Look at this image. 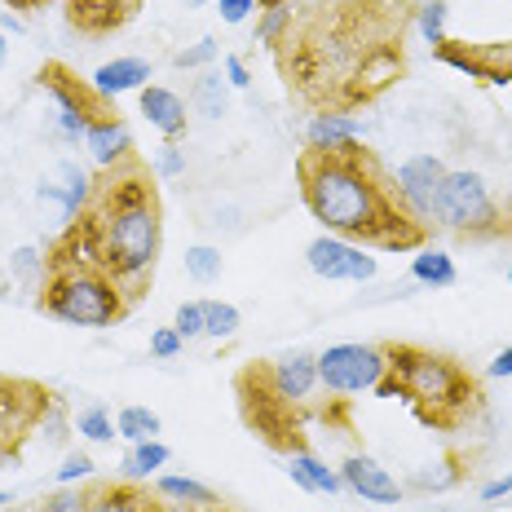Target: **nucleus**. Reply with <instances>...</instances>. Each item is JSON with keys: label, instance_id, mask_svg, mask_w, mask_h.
<instances>
[{"label": "nucleus", "instance_id": "obj_15", "mask_svg": "<svg viewBox=\"0 0 512 512\" xmlns=\"http://www.w3.org/2000/svg\"><path fill=\"white\" fill-rule=\"evenodd\" d=\"M265 376H270L274 393H279L283 402L309 407V398H314V389H318V358H309V354L274 358V362H265Z\"/></svg>", "mask_w": 512, "mask_h": 512}, {"label": "nucleus", "instance_id": "obj_7", "mask_svg": "<svg viewBox=\"0 0 512 512\" xmlns=\"http://www.w3.org/2000/svg\"><path fill=\"white\" fill-rule=\"evenodd\" d=\"M437 226L455 230L460 239H473V243L508 239L504 208L495 204L486 177L468 173V168H446L442 190H437Z\"/></svg>", "mask_w": 512, "mask_h": 512}, {"label": "nucleus", "instance_id": "obj_5", "mask_svg": "<svg viewBox=\"0 0 512 512\" xmlns=\"http://www.w3.org/2000/svg\"><path fill=\"white\" fill-rule=\"evenodd\" d=\"M40 309L58 323L71 327H115L133 309L124 296V287L93 261L89 243L76 221H67V230L53 239L45 252V274H40Z\"/></svg>", "mask_w": 512, "mask_h": 512}, {"label": "nucleus", "instance_id": "obj_24", "mask_svg": "<svg viewBox=\"0 0 512 512\" xmlns=\"http://www.w3.org/2000/svg\"><path fill=\"white\" fill-rule=\"evenodd\" d=\"M195 106L208 120H221V115L230 111V80L221 76V71H204V76L195 80Z\"/></svg>", "mask_w": 512, "mask_h": 512}, {"label": "nucleus", "instance_id": "obj_4", "mask_svg": "<svg viewBox=\"0 0 512 512\" xmlns=\"http://www.w3.org/2000/svg\"><path fill=\"white\" fill-rule=\"evenodd\" d=\"M384 349V380L376 384L380 398H398L415 411V420L437 433H460L482 411V380L464 367L460 358L437 354V349L411 345V340H389Z\"/></svg>", "mask_w": 512, "mask_h": 512}, {"label": "nucleus", "instance_id": "obj_33", "mask_svg": "<svg viewBox=\"0 0 512 512\" xmlns=\"http://www.w3.org/2000/svg\"><path fill=\"white\" fill-rule=\"evenodd\" d=\"M181 345H186V340H181L177 327H159V332H151V354L155 358H177Z\"/></svg>", "mask_w": 512, "mask_h": 512}, {"label": "nucleus", "instance_id": "obj_13", "mask_svg": "<svg viewBox=\"0 0 512 512\" xmlns=\"http://www.w3.org/2000/svg\"><path fill=\"white\" fill-rule=\"evenodd\" d=\"M142 0H67V23L80 31V36H111L120 31L128 18H137Z\"/></svg>", "mask_w": 512, "mask_h": 512}, {"label": "nucleus", "instance_id": "obj_3", "mask_svg": "<svg viewBox=\"0 0 512 512\" xmlns=\"http://www.w3.org/2000/svg\"><path fill=\"white\" fill-rule=\"evenodd\" d=\"M76 226L93 261L124 287L128 301H142L164 248V204H159L155 168H146L137 155L102 168Z\"/></svg>", "mask_w": 512, "mask_h": 512}, {"label": "nucleus", "instance_id": "obj_42", "mask_svg": "<svg viewBox=\"0 0 512 512\" xmlns=\"http://www.w3.org/2000/svg\"><path fill=\"white\" fill-rule=\"evenodd\" d=\"M9 5H14V9H40L45 0H9Z\"/></svg>", "mask_w": 512, "mask_h": 512}, {"label": "nucleus", "instance_id": "obj_34", "mask_svg": "<svg viewBox=\"0 0 512 512\" xmlns=\"http://www.w3.org/2000/svg\"><path fill=\"white\" fill-rule=\"evenodd\" d=\"M84 477H93V460H89V455H67V464L58 468V486L84 482Z\"/></svg>", "mask_w": 512, "mask_h": 512}, {"label": "nucleus", "instance_id": "obj_22", "mask_svg": "<svg viewBox=\"0 0 512 512\" xmlns=\"http://www.w3.org/2000/svg\"><path fill=\"white\" fill-rule=\"evenodd\" d=\"M411 279L420 287H455V261L442 248H420V256L411 261Z\"/></svg>", "mask_w": 512, "mask_h": 512}, {"label": "nucleus", "instance_id": "obj_19", "mask_svg": "<svg viewBox=\"0 0 512 512\" xmlns=\"http://www.w3.org/2000/svg\"><path fill=\"white\" fill-rule=\"evenodd\" d=\"M283 464H287V477H292L301 490H309V495H340V490H345L340 473H336V468H327L314 451L283 455Z\"/></svg>", "mask_w": 512, "mask_h": 512}, {"label": "nucleus", "instance_id": "obj_10", "mask_svg": "<svg viewBox=\"0 0 512 512\" xmlns=\"http://www.w3.org/2000/svg\"><path fill=\"white\" fill-rule=\"evenodd\" d=\"M305 261L318 279H332V283H371L376 279V256L358 243L340 239V234H318L314 243L305 248Z\"/></svg>", "mask_w": 512, "mask_h": 512}, {"label": "nucleus", "instance_id": "obj_40", "mask_svg": "<svg viewBox=\"0 0 512 512\" xmlns=\"http://www.w3.org/2000/svg\"><path fill=\"white\" fill-rule=\"evenodd\" d=\"M177 512H234V508L221 499V504H212V508H177Z\"/></svg>", "mask_w": 512, "mask_h": 512}, {"label": "nucleus", "instance_id": "obj_9", "mask_svg": "<svg viewBox=\"0 0 512 512\" xmlns=\"http://www.w3.org/2000/svg\"><path fill=\"white\" fill-rule=\"evenodd\" d=\"M389 371L380 345H332L318 354V384L327 393H362L376 389Z\"/></svg>", "mask_w": 512, "mask_h": 512}, {"label": "nucleus", "instance_id": "obj_12", "mask_svg": "<svg viewBox=\"0 0 512 512\" xmlns=\"http://www.w3.org/2000/svg\"><path fill=\"white\" fill-rule=\"evenodd\" d=\"M340 482L367 499V504H402V495H407V486L398 477H389V468H380L371 455H349L340 464Z\"/></svg>", "mask_w": 512, "mask_h": 512}, {"label": "nucleus", "instance_id": "obj_32", "mask_svg": "<svg viewBox=\"0 0 512 512\" xmlns=\"http://www.w3.org/2000/svg\"><path fill=\"white\" fill-rule=\"evenodd\" d=\"M155 177H181L186 173V155L177 151V142H168V146H159V155H155Z\"/></svg>", "mask_w": 512, "mask_h": 512}, {"label": "nucleus", "instance_id": "obj_14", "mask_svg": "<svg viewBox=\"0 0 512 512\" xmlns=\"http://www.w3.org/2000/svg\"><path fill=\"white\" fill-rule=\"evenodd\" d=\"M84 512H177V504L159 499L151 486L142 482H98L89 486V508Z\"/></svg>", "mask_w": 512, "mask_h": 512}, {"label": "nucleus", "instance_id": "obj_46", "mask_svg": "<svg viewBox=\"0 0 512 512\" xmlns=\"http://www.w3.org/2000/svg\"><path fill=\"white\" fill-rule=\"evenodd\" d=\"M508 283H512V261H508Z\"/></svg>", "mask_w": 512, "mask_h": 512}, {"label": "nucleus", "instance_id": "obj_1", "mask_svg": "<svg viewBox=\"0 0 512 512\" xmlns=\"http://www.w3.org/2000/svg\"><path fill=\"white\" fill-rule=\"evenodd\" d=\"M411 23V0H296L274 62L301 106L349 115L402 80Z\"/></svg>", "mask_w": 512, "mask_h": 512}, {"label": "nucleus", "instance_id": "obj_8", "mask_svg": "<svg viewBox=\"0 0 512 512\" xmlns=\"http://www.w3.org/2000/svg\"><path fill=\"white\" fill-rule=\"evenodd\" d=\"M36 80L53 98V106H58V128L67 142H80L106 115H120V111H111V98H102V93L93 89V80H80L67 62H45Z\"/></svg>", "mask_w": 512, "mask_h": 512}, {"label": "nucleus", "instance_id": "obj_41", "mask_svg": "<svg viewBox=\"0 0 512 512\" xmlns=\"http://www.w3.org/2000/svg\"><path fill=\"white\" fill-rule=\"evenodd\" d=\"M279 5H296V0H256V9H279Z\"/></svg>", "mask_w": 512, "mask_h": 512}, {"label": "nucleus", "instance_id": "obj_25", "mask_svg": "<svg viewBox=\"0 0 512 512\" xmlns=\"http://www.w3.org/2000/svg\"><path fill=\"white\" fill-rule=\"evenodd\" d=\"M159 429H164V420H159L151 407H124L120 415H115V433H120L128 446L151 442V437H159Z\"/></svg>", "mask_w": 512, "mask_h": 512}, {"label": "nucleus", "instance_id": "obj_35", "mask_svg": "<svg viewBox=\"0 0 512 512\" xmlns=\"http://www.w3.org/2000/svg\"><path fill=\"white\" fill-rule=\"evenodd\" d=\"M256 9V0H217V14H221V23H230V27H239L243 18H248Z\"/></svg>", "mask_w": 512, "mask_h": 512}, {"label": "nucleus", "instance_id": "obj_20", "mask_svg": "<svg viewBox=\"0 0 512 512\" xmlns=\"http://www.w3.org/2000/svg\"><path fill=\"white\" fill-rule=\"evenodd\" d=\"M358 120L354 115H309L305 124V146H314V151H340V146L358 142Z\"/></svg>", "mask_w": 512, "mask_h": 512}, {"label": "nucleus", "instance_id": "obj_27", "mask_svg": "<svg viewBox=\"0 0 512 512\" xmlns=\"http://www.w3.org/2000/svg\"><path fill=\"white\" fill-rule=\"evenodd\" d=\"M239 309L230 301H204V336H217V340H230L239 332Z\"/></svg>", "mask_w": 512, "mask_h": 512}, {"label": "nucleus", "instance_id": "obj_44", "mask_svg": "<svg viewBox=\"0 0 512 512\" xmlns=\"http://www.w3.org/2000/svg\"><path fill=\"white\" fill-rule=\"evenodd\" d=\"M5 58H9V40L0 36V67H5Z\"/></svg>", "mask_w": 512, "mask_h": 512}, {"label": "nucleus", "instance_id": "obj_23", "mask_svg": "<svg viewBox=\"0 0 512 512\" xmlns=\"http://www.w3.org/2000/svg\"><path fill=\"white\" fill-rule=\"evenodd\" d=\"M168 464V446L151 437V442H133V451L124 455V477L128 482H151L159 477V468Z\"/></svg>", "mask_w": 512, "mask_h": 512}, {"label": "nucleus", "instance_id": "obj_16", "mask_svg": "<svg viewBox=\"0 0 512 512\" xmlns=\"http://www.w3.org/2000/svg\"><path fill=\"white\" fill-rule=\"evenodd\" d=\"M137 102H142L146 124H151L164 142L186 137V120H190V115H186V102H181L173 89H164V84H146V89L137 93Z\"/></svg>", "mask_w": 512, "mask_h": 512}, {"label": "nucleus", "instance_id": "obj_30", "mask_svg": "<svg viewBox=\"0 0 512 512\" xmlns=\"http://www.w3.org/2000/svg\"><path fill=\"white\" fill-rule=\"evenodd\" d=\"M173 327L181 332V340H195V336H204V301H186V305H177Z\"/></svg>", "mask_w": 512, "mask_h": 512}, {"label": "nucleus", "instance_id": "obj_39", "mask_svg": "<svg viewBox=\"0 0 512 512\" xmlns=\"http://www.w3.org/2000/svg\"><path fill=\"white\" fill-rule=\"evenodd\" d=\"M504 495H512V477H499V482L482 486V499H486V504H490V499H504Z\"/></svg>", "mask_w": 512, "mask_h": 512}, {"label": "nucleus", "instance_id": "obj_36", "mask_svg": "<svg viewBox=\"0 0 512 512\" xmlns=\"http://www.w3.org/2000/svg\"><path fill=\"white\" fill-rule=\"evenodd\" d=\"M14 270L23 274V279H36V274H45V256H36V248H18L14 252Z\"/></svg>", "mask_w": 512, "mask_h": 512}, {"label": "nucleus", "instance_id": "obj_47", "mask_svg": "<svg viewBox=\"0 0 512 512\" xmlns=\"http://www.w3.org/2000/svg\"><path fill=\"white\" fill-rule=\"evenodd\" d=\"M345 512H349V508H345Z\"/></svg>", "mask_w": 512, "mask_h": 512}, {"label": "nucleus", "instance_id": "obj_43", "mask_svg": "<svg viewBox=\"0 0 512 512\" xmlns=\"http://www.w3.org/2000/svg\"><path fill=\"white\" fill-rule=\"evenodd\" d=\"M9 504H18V499L9 495V490H0V508H9Z\"/></svg>", "mask_w": 512, "mask_h": 512}, {"label": "nucleus", "instance_id": "obj_17", "mask_svg": "<svg viewBox=\"0 0 512 512\" xmlns=\"http://www.w3.org/2000/svg\"><path fill=\"white\" fill-rule=\"evenodd\" d=\"M146 80H151V62L146 58H115V62H102L93 71V89L102 98H120V93H142Z\"/></svg>", "mask_w": 512, "mask_h": 512}, {"label": "nucleus", "instance_id": "obj_2", "mask_svg": "<svg viewBox=\"0 0 512 512\" xmlns=\"http://www.w3.org/2000/svg\"><path fill=\"white\" fill-rule=\"evenodd\" d=\"M296 181L309 217L323 221L327 234L376 252H420L429 248V226L411 217L402 204L393 173L376 159V151L349 142L340 151L296 155Z\"/></svg>", "mask_w": 512, "mask_h": 512}, {"label": "nucleus", "instance_id": "obj_29", "mask_svg": "<svg viewBox=\"0 0 512 512\" xmlns=\"http://www.w3.org/2000/svg\"><path fill=\"white\" fill-rule=\"evenodd\" d=\"M186 274H190L195 283L221 279V252H217V248H208V243H195V248L186 252Z\"/></svg>", "mask_w": 512, "mask_h": 512}, {"label": "nucleus", "instance_id": "obj_28", "mask_svg": "<svg viewBox=\"0 0 512 512\" xmlns=\"http://www.w3.org/2000/svg\"><path fill=\"white\" fill-rule=\"evenodd\" d=\"M446 14H451L446 0H420V5H415V23H420L429 45H442L446 40Z\"/></svg>", "mask_w": 512, "mask_h": 512}, {"label": "nucleus", "instance_id": "obj_38", "mask_svg": "<svg viewBox=\"0 0 512 512\" xmlns=\"http://www.w3.org/2000/svg\"><path fill=\"white\" fill-rule=\"evenodd\" d=\"M486 376H495V380H512V345H508V349H499V354L490 358Z\"/></svg>", "mask_w": 512, "mask_h": 512}, {"label": "nucleus", "instance_id": "obj_31", "mask_svg": "<svg viewBox=\"0 0 512 512\" xmlns=\"http://www.w3.org/2000/svg\"><path fill=\"white\" fill-rule=\"evenodd\" d=\"M212 58H217V40L204 36V40H199V45H190V49L173 53V67H181V71H190V67H208Z\"/></svg>", "mask_w": 512, "mask_h": 512}, {"label": "nucleus", "instance_id": "obj_45", "mask_svg": "<svg viewBox=\"0 0 512 512\" xmlns=\"http://www.w3.org/2000/svg\"><path fill=\"white\" fill-rule=\"evenodd\" d=\"M186 5H204V0H186Z\"/></svg>", "mask_w": 512, "mask_h": 512}, {"label": "nucleus", "instance_id": "obj_37", "mask_svg": "<svg viewBox=\"0 0 512 512\" xmlns=\"http://www.w3.org/2000/svg\"><path fill=\"white\" fill-rule=\"evenodd\" d=\"M226 80H230V89H248V84H252L248 62H243L239 53H230V58H226Z\"/></svg>", "mask_w": 512, "mask_h": 512}, {"label": "nucleus", "instance_id": "obj_11", "mask_svg": "<svg viewBox=\"0 0 512 512\" xmlns=\"http://www.w3.org/2000/svg\"><path fill=\"white\" fill-rule=\"evenodd\" d=\"M442 177H446V164L437 155H415L393 173V186H398L402 204H407L411 217L424 221V226H437V190H442Z\"/></svg>", "mask_w": 512, "mask_h": 512}, {"label": "nucleus", "instance_id": "obj_6", "mask_svg": "<svg viewBox=\"0 0 512 512\" xmlns=\"http://www.w3.org/2000/svg\"><path fill=\"white\" fill-rule=\"evenodd\" d=\"M234 398H239V415L243 424L252 429V437L261 446L279 455H296V451H309L305 446V415L309 407H292L274 393L270 376H265V362H252L234 376Z\"/></svg>", "mask_w": 512, "mask_h": 512}, {"label": "nucleus", "instance_id": "obj_21", "mask_svg": "<svg viewBox=\"0 0 512 512\" xmlns=\"http://www.w3.org/2000/svg\"><path fill=\"white\" fill-rule=\"evenodd\" d=\"M155 482V495L159 499H168V504H177V508H212V504H221V495L212 486L204 482H195V477H151Z\"/></svg>", "mask_w": 512, "mask_h": 512}, {"label": "nucleus", "instance_id": "obj_26", "mask_svg": "<svg viewBox=\"0 0 512 512\" xmlns=\"http://www.w3.org/2000/svg\"><path fill=\"white\" fill-rule=\"evenodd\" d=\"M76 433L80 437H89V442H115V420H111V411L102 407V402H93V407H84L76 415Z\"/></svg>", "mask_w": 512, "mask_h": 512}, {"label": "nucleus", "instance_id": "obj_18", "mask_svg": "<svg viewBox=\"0 0 512 512\" xmlns=\"http://www.w3.org/2000/svg\"><path fill=\"white\" fill-rule=\"evenodd\" d=\"M84 146L93 151L98 168H115L120 159L133 155V133H128V124L120 115H106V120H98L89 133H84Z\"/></svg>", "mask_w": 512, "mask_h": 512}]
</instances>
